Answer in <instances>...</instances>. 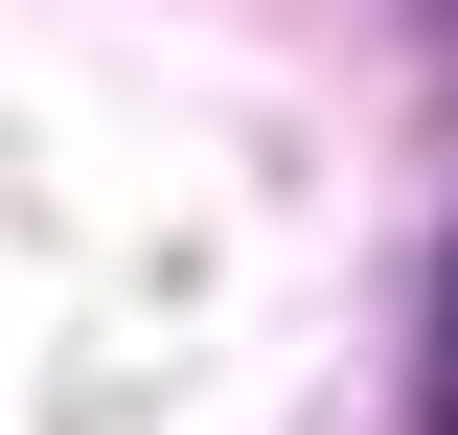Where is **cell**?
Segmentation results:
<instances>
[{
	"label": "cell",
	"mask_w": 458,
	"mask_h": 435,
	"mask_svg": "<svg viewBox=\"0 0 458 435\" xmlns=\"http://www.w3.org/2000/svg\"><path fill=\"white\" fill-rule=\"evenodd\" d=\"M436 413H458V252H436Z\"/></svg>",
	"instance_id": "obj_1"
}]
</instances>
